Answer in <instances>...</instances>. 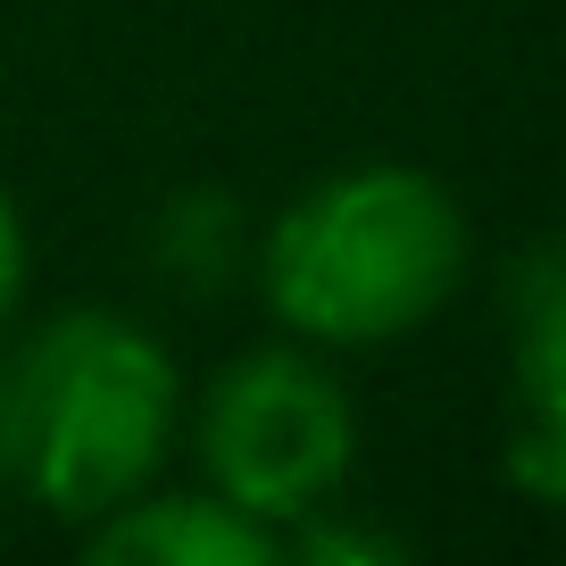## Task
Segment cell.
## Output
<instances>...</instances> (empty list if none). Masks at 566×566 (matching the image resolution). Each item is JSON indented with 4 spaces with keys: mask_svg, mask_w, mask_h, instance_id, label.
I'll use <instances>...</instances> for the list:
<instances>
[{
    "mask_svg": "<svg viewBox=\"0 0 566 566\" xmlns=\"http://www.w3.org/2000/svg\"><path fill=\"white\" fill-rule=\"evenodd\" d=\"M250 266L283 334L317 350H367L459 292L467 217L417 167H342L259 233Z\"/></svg>",
    "mask_w": 566,
    "mask_h": 566,
    "instance_id": "cell-1",
    "label": "cell"
},
{
    "mask_svg": "<svg viewBox=\"0 0 566 566\" xmlns=\"http://www.w3.org/2000/svg\"><path fill=\"white\" fill-rule=\"evenodd\" d=\"M176 358L108 308H67L0 375V459L51 516L125 509L176 442Z\"/></svg>",
    "mask_w": 566,
    "mask_h": 566,
    "instance_id": "cell-2",
    "label": "cell"
},
{
    "mask_svg": "<svg viewBox=\"0 0 566 566\" xmlns=\"http://www.w3.org/2000/svg\"><path fill=\"white\" fill-rule=\"evenodd\" d=\"M358 417L350 391L308 350H250L200 400V467L209 492L259 525H301L350 483Z\"/></svg>",
    "mask_w": 566,
    "mask_h": 566,
    "instance_id": "cell-3",
    "label": "cell"
},
{
    "mask_svg": "<svg viewBox=\"0 0 566 566\" xmlns=\"http://www.w3.org/2000/svg\"><path fill=\"white\" fill-rule=\"evenodd\" d=\"M84 558L101 566H275L283 533L242 516L217 492H134L125 509L92 516Z\"/></svg>",
    "mask_w": 566,
    "mask_h": 566,
    "instance_id": "cell-4",
    "label": "cell"
},
{
    "mask_svg": "<svg viewBox=\"0 0 566 566\" xmlns=\"http://www.w3.org/2000/svg\"><path fill=\"white\" fill-rule=\"evenodd\" d=\"M259 259V233H250V209L217 184H192L176 192L159 217H150V275L192 292V301H217L242 283V266Z\"/></svg>",
    "mask_w": 566,
    "mask_h": 566,
    "instance_id": "cell-5",
    "label": "cell"
},
{
    "mask_svg": "<svg viewBox=\"0 0 566 566\" xmlns=\"http://www.w3.org/2000/svg\"><path fill=\"white\" fill-rule=\"evenodd\" d=\"M509 350H516V400L566 417V242H542L516 259Z\"/></svg>",
    "mask_w": 566,
    "mask_h": 566,
    "instance_id": "cell-6",
    "label": "cell"
},
{
    "mask_svg": "<svg viewBox=\"0 0 566 566\" xmlns=\"http://www.w3.org/2000/svg\"><path fill=\"white\" fill-rule=\"evenodd\" d=\"M509 483L533 492L542 509H566V417H549V408H525V417H516Z\"/></svg>",
    "mask_w": 566,
    "mask_h": 566,
    "instance_id": "cell-7",
    "label": "cell"
},
{
    "mask_svg": "<svg viewBox=\"0 0 566 566\" xmlns=\"http://www.w3.org/2000/svg\"><path fill=\"white\" fill-rule=\"evenodd\" d=\"M301 549L308 566H400L408 542L400 533H375V525H325V516H301Z\"/></svg>",
    "mask_w": 566,
    "mask_h": 566,
    "instance_id": "cell-8",
    "label": "cell"
},
{
    "mask_svg": "<svg viewBox=\"0 0 566 566\" xmlns=\"http://www.w3.org/2000/svg\"><path fill=\"white\" fill-rule=\"evenodd\" d=\"M18 283H25V233H18V200L0 192V317L18 301Z\"/></svg>",
    "mask_w": 566,
    "mask_h": 566,
    "instance_id": "cell-9",
    "label": "cell"
},
{
    "mask_svg": "<svg viewBox=\"0 0 566 566\" xmlns=\"http://www.w3.org/2000/svg\"><path fill=\"white\" fill-rule=\"evenodd\" d=\"M0 475H9V459H0Z\"/></svg>",
    "mask_w": 566,
    "mask_h": 566,
    "instance_id": "cell-10",
    "label": "cell"
}]
</instances>
